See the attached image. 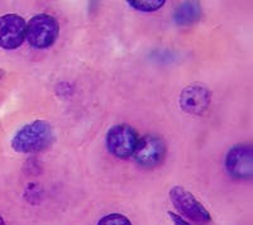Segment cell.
<instances>
[{
    "label": "cell",
    "mask_w": 253,
    "mask_h": 225,
    "mask_svg": "<svg viewBox=\"0 0 253 225\" xmlns=\"http://www.w3.org/2000/svg\"><path fill=\"white\" fill-rule=\"evenodd\" d=\"M138 139L134 128L128 124H117L108 130L107 148L117 158L126 159L133 156Z\"/></svg>",
    "instance_id": "4"
},
{
    "label": "cell",
    "mask_w": 253,
    "mask_h": 225,
    "mask_svg": "<svg viewBox=\"0 0 253 225\" xmlns=\"http://www.w3.org/2000/svg\"><path fill=\"white\" fill-rule=\"evenodd\" d=\"M0 225H5V222H4V219L1 217H0Z\"/></svg>",
    "instance_id": "14"
},
{
    "label": "cell",
    "mask_w": 253,
    "mask_h": 225,
    "mask_svg": "<svg viewBox=\"0 0 253 225\" xmlns=\"http://www.w3.org/2000/svg\"><path fill=\"white\" fill-rule=\"evenodd\" d=\"M169 217L172 220L173 225H191L187 220H185L181 215H177V214L172 213V211H169Z\"/></svg>",
    "instance_id": "12"
},
{
    "label": "cell",
    "mask_w": 253,
    "mask_h": 225,
    "mask_svg": "<svg viewBox=\"0 0 253 225\" xmlns=\"http://www.w3.org/2000/svg\"><path fill=\"white\" fill-rule=\"evenodd\" d=\"M211 94L204 85L194 84L185 87L180 94V108L191 115H203L210 105Z\"/></svg>",
    "instance_id": "8"
},
{
    "label": "cell",
    "mask_w": 253,
    "mask_h": 225,
    "mask_svg": "<svg viewBox=\"0 0 253 225\" xmlns=\"http://www.w3.org/2000/svg\"><path fill=\"white\" fill-rule=\"evenodd\" d=\"M203 10L198 1H186L176 8L173 22L177 26H191L202 18Z\"/></svg>",
    "instance_id": "9"
},
{
    "label": "cell",
    "mask_w": 253,
    "mask_h": 225,
    "mask_svg": "<svg viewBox=\"0 0 253 225\" xmlns=\"http://www.w3.org/2000/svg\"><path fill=\"white\" fill-rule=\"evenodd\" d=\"M55 141V130L47 120H35L20 128L12 139V148L18 153L31 154L51 147Z\"/></svg>",
    "instance_id": "1"
},
{
    "label": "cell",
    "mask_w": 253,
    "mask_h": 225,
    "mask_svg": "<svg viewBox=\"0 0 253 225\" xmlns=\"http://www.w3.org/2000/svg\"><path fill=\"white\" fill-rule=\"evenodd\" d=\"M27 23L18 14L0 17V47L4 49L19 48L26 40Z\"/></svg>",
    "instance_id": "7"
},
{
    "label": "cell",
    "mask_w": 253,
    "mask_h": 225,
    "mask_svg": "<svg viewBox=\"0 0 253 225\" xmlns=\"http://www.w3.org/2000/svg\"><path fill=\"white\" fill-rule=\"evenodd\" d=\"M130 8L143 13H152L161 9L166 4L165 0H128Z\"/></svg>",
    "instance_id": "10"
},
{
    "label": "cell",
    "mask_w": 253,
    "mask_h": 225,
    "mask_svg": "<svg viewBox=\"0 0 253 225\" xmlns=\"http://www.w3.org/2000/svg\"><path fill=\"white\" fill-rule=\"evenodd\" d=\"M225 168L234 179H251L253 175V150L250 145H237L228 150Z\"/></svg>",
    "instance_id": "6"
},
{
    "label": "cell",
    "mask_w": 253,
    "mask_h": 225,
    "mask_svg": "<svg viewBox=\"0 0 253 225\" xmlns=\"http://www.w3.org/2000/svg\"><path fill=\"white\" fill-rule=\"evenodd\" d=\"M166 156V143L156 134H146L138 139L133 157L143 167H156L164 162Z\"/></svg>",
    "instance_id": "5"
},
{
    "label": "cell",
    "mask_w": 253,
    "mask_h": 225,
    "mask_svg": "<svg viewBox=\"0 0 253 225\" xmlns=\"http://www.w3.org/2000/svg\"><path fill=\"white\" fill-rule=\"evenodd\" d=\"M170 200L180 215L196 223H209L210 213L193 193L182 186H175L170 190Z\"/></svg>",
    "instance_id": "3"
},
{
    "label": "cell",
    "mask_w": 253,
    "mask_h": 225,
    "mask_svg": "<svg viewBox=\"0 0 253 225\" xmlns=\"http://www.w3.org/2000/svg\"><path fill=\"white\" fill-rule=\"evenodd\" d=\"M98 225H132V223L123 214L114 213L101 218L98 222Z\"/></svg>",
    "instance_id": "11"
},
{
    "label": "cell",
    "mask_w": 253,
    "mask_h": 225,
    "mask_svg": "<svg viewBox=\"0 0 253 225\" xmlns=\"http://www.w3.org/2000/svg\"><path fill=\"white\" fill-rule=\"evenodd\" d=\"M60 33L58 22L52 15L41 13L27 23L26 39L33 48H48L55 43Z\"/></svg>",
    "instance_id": "2"
},
{
    "label": "cell",
    "mask_w": 253,
    "mask_h": 225,
    "mask_svg": "<svg viewBox=\"0 0 253 225\" xmlns=\"http://www.w3.org/2000/svg\"><path fill=\"white\" fill-rule=\"evenodd\" d=\"M4 75H5V73H4L3 70H0V80L4 77Z\"/></svg>",
    "instance_id": "13"
}]
</instances>
